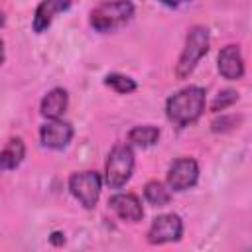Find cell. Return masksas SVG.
<instances>
[{"label": "cell", "instance_id": "1", "mask_svg": "<svg viewBox=\"0 0 252 252\" xmlns=\"http://www.w3.org/2000/svg\"><path fill=\"white\" fill-rule=\"evenodd\" d=\"M203 110H205V89L201 87H185L179 93L171 94L165 102L167 118L179 128L197 122Z\"/></svg>", "mask_w": 252, "mask_h": 252}, {"label": "cell", "instance_id": "2", "mask_svg": "<svg viewBox=\"0 0 252 252\" xmlns=\"http://www.w3.org/2000/svg\"><path fill=\"white\" fill-rule=\"evenodd\" d=\"M207 51H209V30L205 26H193L185 37V47L175 67L177 77L179 79L189 77Z\"/></svg>", "mask_w": 252, "mask_h": 252}, {"label": "cell", "instance_id": "3", "mask_svg": "<svg viewBox=\"0 0 252 252\" xmlns=\"http://www.w3.org/2000/svg\"><path fill=\"white\" fill-rule=\"evenodd\" d=\"M134 16V4L130 0H108L98 4L91 12V26L96 32H112L126 24Z\"/></svg>", "mask_w": 252, "mask_h": 252}, {"label": "cell", "instance_id": "4", "mask_svg": "<svg viewBox=\"0 0 252 252\" xmlns=\"http://www.w3.org/2000/svg\"><path fill=\"white\" fill-rule=\"evenodd\" d=\"M134 171V152L130 146H114L112 152L108 154L106 159V169H104V177L108 187L112 189H120L122 185H126V181L132 177Z\"/></svg>", "mask_w": 252, "mask_h": 252}, {"label": "cell", "instance_id": "5", "mask_svg": "<svg viewBox=\"0 0 252 252\" xmlns=\"http://www.w3.org/2000/svg\"><path fill=\"white\" fill-rule=\"evenodd\" d=\"M100 185L102 179L96 171H77L69 177V191L85 209H94L100 197Z\"/></svg>", "mask_w": 252, "mask_h": 252}, {"label": "cell", "instance_id": "6", "mask_svg": "<svg viewBox=\"0 0 252 252\" xmlns=\"http://www.w3.org/2000/svg\"><path fill=\"white\" fill-rule=\"evenodd\" d=\"M183 234V222L179 215L167 213L154 219L152 226L148 228V242L150 244H165V242H177Z\"/></svg>", "mask_w": 252, "mask_h": 252}, {"label": "cell", "instance_id": "7", "mask_svg": "<svg viewBox=\"0 0 252 252\" xmlns=\"http://www.w3.org/2000/svg\"><path fill=\"white\" fill-rule=\"evenodd\" d=\"M199 179V165L193 158H179L169 165L167 187L171 191H187Z\"/></svg>", "mask_w": 252, "mask_h": 252}, {"label": "cell", "instance_id": "8", "mask_svg": "<svg viewBox=\"0 0 252 252\" xmlns=\"http://www.w3.org/2000/svg\"><path fill=\"white\" fill-rule=\"evenodd\" d=\"M71 138H73L71 124H67V122L59 120V118L49 120V122H45L39 128V140L49 150H63V148H67Z\"/></svg>", "mask_w": 252, "mask_h": 252}, {"label": "cell", "instance_id": "9", "mask_svg": "<svg viewBox=\"0 0 252 252\" xmlns=\"http://www.w3.org/2000/svg\"><path fill=\"white\" fill-rule=\"evenodd\" d=\"M69 8H71V0H41L33 14V22H32L33 32L35 33L45 32L51 26L53 18L61 12H67Z\"/></svg>", "mask_w": 252, "mask_h": 252}, {"label": "cell", "instance_id": "10", "mask_svg": "<svg viewBox=\"0 0 252 252\" xmlns=\"http://www.w3.org/2000/svg\"><path fill=\"white\" fill-rule=\"evenodd\" d=\"M108 205L112 207V211L122 219V220H128V222H138L142 220L144 217V209H142V203L136 195L132 193H118L114 197H110Z\"/></svg>", "mask_w": 252, "mask_h": 252}, {"label": "cell", "instance_id": "11", "mask_svg": "<svg viewBox=\"0 0 252 252\" xmlns=\"http://www.w3.org/2000/svg\"><path fill=\"white\" fill-rule=\"evenodd\" d=\"M219 73L228 79L236 81L244 75V59L240 55L238 45H226L219 53Z\"/></svg>", "mask_w": 252, "mask_h": 252}, {"label": "cell", "instance_id": "12", "mask_svg": "<svg viewBox=\"0 0 252 252\" xmlns=\"http://www.w3.org/2000/svg\"><path fill=\"white\" fill-rule=\"evenodd\" d=\"M67 104H69L67 91H63V89H51L41 98L39 112H41V116H45L49 120H55V118H61L63 116V112L67 110Z\"/></svg>", "mask_w": 252, "mask_h": 252}, {"label": "cell", "instance_id": "13", "mask_svg": "<svg viewBox=\"0 0 252 252\" xmlns=\"http://www.w3.org/2000/svg\"><path fill=\"white\" fill-rule=\"evenodd\" d=\"M24 156H26V146H24V142H22L20 138L10 140V142L4 146V150L0 152V171H12V169H16V167L22 163Z\"/></svg>", "mask_w": 252, "mask_h": 252}, {"label": "cell", "instance_id": "14", "mask_svg": "<svg viewBox=\"0 0 252 252\" xmlns=\"http://www.w3.org/2000/svg\"><path fill=\"white\" fill-rule=\"evenodd\" d=\"M158 138H159V128L150 126V124H146V126H134V128L128 132L130 144L140 146V148H150V146H154V144L158 142Z\"/></svg>", "mask_w": 252, "mask_h": 252}, {"label": "cell", "instance_id": "15", "mask_svg": "<svg viewBox=\"0 0 252 252\" xmlns=\"http://www.w3.org/2000/svg\"><path fill=\"white\" fill-rule=\"evenodd\" d=\"M144 197L148 203L156 205V207H163L169 203L171 199V193H169V187H165L163 183L159 181H148L146 187H144Z\"/></svg>", "mask_w": 252, "mask_h": 252}, {"label": "cell", "instance_id": "16", "mask_svg": "<svg viewBox=\"0 0 252 252\" xmlns=\"http://www.w3.org/2000/svg\"><path fill=\"white\" fill-rule=\"evenodd\" d=\"M104 83L108 87H112L116 93H120V94H128V93H134L136 91V81L130 79V77H126V75H120V73L106 75Z\"/></svg>", "mask_w": 252, "mask_h": 252}, {"label": "cell", "instance_id": "17", "mask_svg": "<svg viewBox=\"0 0 252 252\" xmlns=\"http://www.w3.org/2000/svg\"><path fill=\"white\" fill-rule=\"evenodd\" d=\"M236 100H238V93H236V91H224V93H220V94L215 98V102H213L211 110H213V112L224 110L226 106H230V104H232V102H236Z\"/></svg>", "mask_w": 252, "mask_h": 252}, {"label": "cell", "instance_id": "18", "mask_svg": "<svg viewBox=\"0 0 252 252\" xmlns=\"http://www.w3.org/2000/svg\"><path fill=\"white\" fill-rule=\"evenodd\" d=\"M159 2H163L165 6H171V8H177V6H181V4H185V2H189V0H159Z\"/></svg>", "mask_w": 252, "mask_h": 252}, {"label": "cell", "instance_id": "19", "mask_svg": "<svg viewBox=\"0 0 252 252\" xmlns=\"http://www.w3.org/2000/svg\"><path fill=\"white\" fill-rule=\"evenodd\" d=\"M63 240H65V238H61V232H53V234H51V242H53V244H61Z\"/></svg>", "mask_w": 252, "mask_h": 252}, {"label": "cell", "instance_id": "20", "mask_svg": "<svg viewBox=\"0 0 252 252\" xmlns=\"http://www.w3.org/2000/svg\"><path fill=\"white\" fill-rule=\"evenodd\" d=\"M4 61V43H2V39H0V63Z\"/></svg>", "mask_w": 252, "mask_h": 252}, {"label": "cell", "instance_id": "21", "mask_svg": "<svg viewBox=\"0 0 252 252\" xmlns=\"http://www.w3.org/2000/svg\"><path fill=\"white\" fill-rule=\"evenodd\" d=\"M2 26H4V14L0 12V28H2Z\"/></svg>", "mask_w": 252, "mask_h": 252}]
</instances>
